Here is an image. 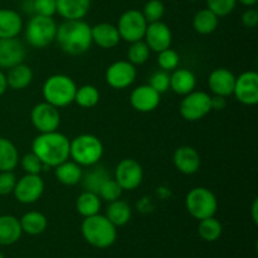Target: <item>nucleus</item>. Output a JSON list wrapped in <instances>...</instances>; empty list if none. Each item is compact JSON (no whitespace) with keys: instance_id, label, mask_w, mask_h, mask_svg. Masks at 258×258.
<instances>
[{"instance_id":"nucleus-1","label":"nucleus","mask_w":258,"mask_h":258,"mask_svg":"<svg viewBox=\"0 0 258 258\" xmlns=\"http://www.w3.org/2000/svg\"><path fill=\"white\" fill-rule=\"evenodd\" d=\"M70 143L67 136L58 131L39 134L33 140L32 151L45 168H55L70 159Z\"/></svg>"},{"instance_id":"nucleus-2","label":"nucleus","mask_w":258,"mask_h":258,"mask_svg":"<svg viewBox=\"0 0 258 258\" xmlns=\"http://www.w3.org/2000/svg\"><path fill=\"white\" fill-rule=\"evenodd\" d=\"M55 42L67 54H83L92 45L91 27L82 19L66 20L57 28Z\"/></svg>"},{"instance_id":"nucleus-3","label":"nucleus","mask_w":258,"mask_h":258,"mask_svg":"<svg viewBox=\"0 0 258 258\" xmlns=\"http://www.w3.org/2000/svg\"><path fill=\"white\" fill-rule=\"evenodd\" d=\"M81 232L88 244L95 248L105 249L112 246L117 238V229L102 214L87 217L83 219Z\"/></svg>"},{"instance_id":"nucleus-4","label":"nucleus","mask_w":258,"mask_h":258,"mask_svg":"<svg viewBox=\"0 0 258 258\" xmlns=\"http://www.w3.org/2000/svg\"><path fill=\"white\" fill-rule=\"evenodd\" d=\"M77 91L75 81L67 75H53L45 80L42 93L45 102L54 107H66L75 102V95Z\"/></svg>"},{"instance_id":"nucleus-5","label":"nucleus","mask_w":258,"mask_h":258,"mask_svg":"<svg viewBox=\"0 0 258 258\" xmlns=\"http://www.w3.org/2000/svg\"><path fill=\"white\" fill-rule=\"evenodd\" d=\"M103 156V144L92 134H82L70 143V158L81 166H93Z\"/></svg>"},{"instance_id":"nucleus-6","label":"nucleus","mask_w":258,"mask_h":258,"mask_svg":"<svg viewBox=\"0 0 258 258\" xmlns=\"http://www.w3.org/2000/svg\"><path fill=\"white\" fill-rule=\"evenodd\" d=\"M57 23L53 17L34 15L25 28V38L30 47L43 49L52 44L57 35Z\"/></svg>"},{"instance_id":"nucleus-7","label":"nucleus","mask_w":258,"mask_h":258,"mask_svg":"<svg viewBox=\"0 0 258 258\" xmlns=\"http://www.w3.org/2000/svg\"><path fill=\"white\" fill-rule=\"evenodd\" d=\"M185 207L188 213L193 218L201 221V219L214 217L218 209V199L211 189L197 186L190 189L186 194Z\"/></svg>"},{"instance_id":"nucleus-8","label":"nucleus","mask_w":258,"mask_h":258,"mask_svg":"<svg viewBox=\"0 0 258 258\" xmlns=\"http://www.w3.org/2000/svg\"><path fill=\"white\" fill-rule=\"evenodd\" d=\"M116 27H117L121 39L128 43H134L144 39L146 28H148V22L140 10L128 9L121 14Z\"/></svg>"},{"instance_id":"nucleus-9","label":"nucleus","mask_w":258,"mask_h":258,"mask_svg":"<svg viewBox=\"0 0 258 258\" xmlns=\"http://www.w3.org/2000/svg\"><path fill=\"white\" fill-rule=\"evenodd\" d=\"M212 111L211 96L204 91H196L184 96L179 106V112L189 122L199 121Z\"/></svg>"},{"instance_id":"nucleus-10","label":"nucleus","mask_w":258,"mask_h":258,"mask_svg":"<svg viewBox=\"0 0 258 258\" xmlns=\"http://www.w3.org/2000/svg\"><path fill=\"white\" fill-rule=\"evenodd\" d=\"M44 186V180L40 174H25L17 180L13 194L19 203L33 204L43 196Z\"/></svg>"},{"instance_id":"nucleus-11","label":"nucleus","mask_w":258,"mask_h":258,"mask_svg":"<svg viewBox=\"0 0 258 258\" xmlns=\"http://www.w3.org/2000/svg\"><path fill=\"white\" fill-rule=\"evenodd\" d=\"M144 179V170L140 163L135 159H122L115 169V180L122 190L133 191L141 185Z\"/></svg>"},{"instance_id":"nucleus-12","label":"nucleus","mask_w":258,"mask_h":258,"mask_svg":"<svg viewBox=\"0 0 258 258\" xmlns=\"http://www.w3.org/2000/svg\"><path fill=\"white\" fill-rule=\"evenodd\" d=\"M30 120L40 134L57 131L60 125V113L57 107L48 102H40L32 108Z\"/></svg>"},{"instance_id":"nucleus-13","label":"nucleus","mask_w":258,"mask_h":258,"mask_svg":"<svg viewBox=\"0 0 258 258\" xmlns=\"http://www.w3.org/2000/svg\"><path fill=\"white\" fill-rule=\"evenodd\" d=\"M138 71L128 60H116L106 71V82L115 90H125L136 80Z\"/></svg>"},{"instance_id":"nucleus-14","label":"nucleus","mask_w":258,"mask_h":258,"mask_svg":"<svg viewBox=\"0 0 258 258\" xmlns=\"http://www.w3.org/2000/svg\"><path fill=\"white\" fill-rule=\"evenodd\" d=\"M233 95L243 105H256L258 102V73L247 71L236 77Z\"/></svg>"},{"instance_id":"nucleus-15","label":"nucleus","mask_w":258,"mask_h":258,"mask_svg":"<svg viewBox=\"0 0 258 258\" xmlns=\"http://www.w3.org/2000/svg\"><path fill=\"white\" fill-rule=\"evenodd\" d=\"M144 39H145L144 42L148 44L151 52L159 53L161 50L170 48L171 42H173V33H171L170 28L161 20L160 22L149 23Z\"/></svg>"},{"instance_id":"nucleus-16","label":"nucleus","mask_w":258,"mask_h":258,"mask_svg":"<svg viewBox=\"0 0 258 258\" xmlns=\"http://www.w3.org/2000/svg\"><path fill=\"white\" fill-rule=\"evenodd\" d=\"M27 55L24 44L17 38L0 39V68H12L20 64Z\"/></svg>"},{"instance_id":"nucleus-17","label":"nucleus","mask_w":258,"mask_h":258,"mask_svg":"<svg viewBox=\"0 0 258 258\" xmlns=\"http://www.w3.org/2000/svg\"><path fill=\"white\" fill-rule=\"evenodd\" d=\"M130 103L139 112H153L160 103V93L156 92L151 86H138L130 95Z\"/></svg>"},{"instance_id":"nucleus-18","label":"nucleus","mask_w":258,"mask_h":258,"mask_svg":"<svg viewBox=\"0 0 258 258\" xmlns=\"http://www.w3.org/2000/svg\"><path fill=\"white\" fill-rule=\"evenodd\" d=\"M236 76L227 68H216L208 77V87L216 96L228 97L233 95Z\"/></svg>"},{"instance_id":"nucleus-19","label":"nucleus","mask_w":258,"mask_h":258,"mask_svg":"<svg viewBox=\"0 0 258 258\" xmlns=\"http://www.w3.org/2000/svg\"><path fill=\"white\" fill-rule=\"evenodd\" d=\"M173 163L178 171L185 175H191L201 168V155L194 148L184 145L174 151Z\"/></svg>"},{"instance_id":"nucleus-20","label":"nucleus","mask_w":258,"mask_h":258,"mask_svg":"<svg viewBox=\"0 0 258 258\" xmlns=\"http://www.w3.org/2000/svg\"><path fill=\"white\" fill-rule=\"evenodd\" d=\"M92 43L97 44L102 49H112L120 43L121 38L117 27L111 23H98L91 27Z\"/></svg>"},{"instance_id":"nucleus-21","label":"nucleus","mask_w":258,"mask_h":258,"mask_svg":"<svg viewBox=\"0 0 258 258\" xmlns=\"http://www.w3.org/2000/svg\"><path fill=\"white\" fill-rule=\"evenodd\" d=\"M57 13L66 20L83 19L91 8V0H54Z\"/></svg>"},{"instance_id":"nucleus-22","label":"nucleus","mask_w":258,"mask_h":258,"mask_svg":"<svg viewBox=\"0 0 258 258\" xmlns=\"http://www.w3.org/2000/svg\"><path fill=\"white\" fill-rule=\"evenodd\" d=\"M23 29V19L18 12L8 8L0 9V39L17 38Z\"/></svg>"},{"instance_id":"nucleus-23","label":"nucleus","mask_w":258,"mask_h":258,"mask_svg":"<svg viewBox=\"0 0 258 258\" xmlns=\"http://www.w3.org/2000/svg\"><path fill=\"white\" fill-rule=\"evenodd\" d=\"M197 78L190 70L176 68L170 75V90L176 95L185 96L196 90Z\"/></svg>"},{"instance_id":"nucleus-24","label":"nucleus","mask_w":258,"mask_h":258,"mask_svg":"<svg viewBox=\"0 0 258 258\" xmlns=\"http://www.w3.org/2000/svg\"><path fill=\"white\" fill-rule=\"evenodd\" d=\"M22 227L17 217L4 214L0 216V246H12L22 237Z\"/></svg>"},{"instance_id":"nucleus-25","label":"nucleus","mask_w":258,"mask_h":258,"mask_svg":"<svg viewBox=\"0 0 258 258\" xmlns=\"http://www.w3.org/2000/svg\"><path fill=\"white\" fill-rule=\"evenodd\" d=\"M55 178L60 184L67 186H73L80 183L83 178V171L81 165L75 161L66 160L62 164L55 166Z\"/></svg>"},{"instance_id":"nucleus-26","label":"nucleus","mask_w":258,"mask_h":258,"mask_svg":"<svg viewBox=\"0 0 258 258\" xmlns=\"http://www.w3.org/2000/svg\"><path fill=\"white\" fill-rule=\"evenodd\" d=\"M5 76H7L8 87L15 91L24 90L33 81L32 68L24 63H20V64L9 68V72Z\"/></svg>"},{"instance_id":"nucleus-27","label":"nucleus","mask_w":258,"mask_h":258,"mask_svg":"<svg viewBox=\"0 0 258 258\" xmlns=\"http://www.w3.org/2000/svg\"><path fill=\"white\" fill-rule=\"evenodd\" d=\"M131 216H133V212H131L130 206L120 199L110 202L107 209H106V217L116 228L127 224L130 222Z\"/></svg>"},{"instance_id":"nucleus-28","label":"nucleus","mask_w":258,"mask_h":258,"mask_svg":"<svg viewBox=\"0 0 258 258\" xmlns=\"http://www.w3.org/2000/svg\"><path fill=\"white\" fill-rule=\"evenodd\" d=\"M19 164V153L13 141L0 138V171H14Z\"/></svg>"},{"instance_id":"nucleus-29","label":"nucleus","mask_w":258,"mask_h":258,"mask_svg":"<svg viewBox=\"0 0 258 258\" xmlns=\"http://www.w3.org/2000/svg\"><path fill=\"white\" fill-rule=\"evenodd\" d=\"M101 201L102 199L98 197L97 193L91 190H85L78 196L77 201H76V209H77V212L83 218L95 216V214L100 213Z\"/></svg>"},{"instance_id":"nucleus-30","label":"nucleus","mask_w":258,"mask_h":258,"mask_svg":"<svg viewBox=\"0 0 258 258\" xmlns=\"http://www.w3.org/2000/svg\"><path fill=\"white\" fill-rule=\"evenodd\" d=\"M22 231L25 232L30 236H38L42 234L47 229L48 221L47 217L43 213L37 211H32L25 213L22 218L19 219Z\"/></svg>"},{"instance_id":"nucleus-31","label":"nucleus","mask_w":258,"mask_h":258,"mask_svg":"<svg viewBox=\"0 0 258 258\" xmlns=\"http://www.w3.org/2000/svg\"><path fill=\"white\" fill-rule=\"evenodd\" d=\"M219 24V18L208 8L201 9L196 13L193 18V28L197 33L203 35L212 34L216 32Z\"/></svg>"},{"instance_id":"nucleus-32","label":"nucleus","mask_w":258,"mask_h":258,"mask_svg":"<svg viewBox=\"0 0 258 258\" xmlns=\"http://www.w3.org/2000/svg\"><path fill=\"white\" fill-rule=\"evenodd\" d=\"M222 232H223V227H222L221 222L214 217H209V218L199 221L198 234L206 242H214L219 239V237L222 236Z\"/></svg>"},{"instance_id":"nucleus-33","label":"nucleus","mask_w":258,"mask_h":258,"mask_svg":"<svg viewBox=\"0 0 258 258\" xmlns=\"http://www.w3.org/2000/svg\"><path fill=\"white\" fill-rule=\"evenodd\" d=\"M100 101V92L92 85H83L77 88L75 95V102L80 107L92 108Z\"/></svg>"},{"instance_id":"nucleus-34","label":"nucleus","mask_w":258,"mask_h":258,"mask_svg":"<svg viewBox=\"0 0 258 258\" xmlns=\"http://www.w3.org/2000/svg\"><path fill=\"white\" fill-rule=\"evenodd\" d=\"M150 52L151 50L149 49L148 44L144 42V39L130 43L127 50V60L134 66L144 64L150 57Z\"/></svg>"},{"instance_id":"nucleus-35","label":"nucleus","mask_w":258,"mask_h":258,"mask_svg":"<svg viewBox=\"0 0 258 258\" xmlns=\"http://www.w3.org/2000/svg\"><path fill=\"white\" fill-rule=\"evenodd\" d=\"M97 194L101 199L110 203V202L116 201V199H120L121 194H122V189H121V186L118 185L115 179L108 176L98 186Z\"/></svg>"},{"instance_id":"nucleus-36","label":"nucleus","mask_w":258,"mask_h":258,"mask_svg":"<svg viewBox=\"0 0 258 258\" xmlns=\"http://www.w3.org/2000/svg\"><path fill=\"white\" fill-rule=\"evenodd\" d=\"M141 13H143L148 24L149 23L160 22L165 14V7H164L161 0H148Z\"/></svg>"},{"instance_id":"nucleus-37","label":"nucleus","mask_w":258,"mask_h":258,"mask_svg":"<svg viewBox=\"0 0 258 258\" xmlns=\"http://www.w3.org/2000/svg\"><path fill=\"white\" fill-rule=\"evenodd\" d=\"M179 62H180V57H179L178 52H175L171 48H168V49H164L161 52H159L158 64L163 71L173 72L174 70H176Z\"/></svg>"},{"instance_id":"nucleus-38","label":"nucleus","mask_w":258,"mask_h":258,"mask_svg":"<svg viewBox=\"0 0 258 258\" xmlns=\"http://www.w3.org/2000/svg\"><path fill=\"white\" fill-rule=\"evenodd\" d=\"M237 5V0H207V8L218 18L231 14Z\"/></svg>"},{"instance_id":"nucleus-39","label":"nucleus","mask_w":258,"mask_h":258,"mask_svg":"<svg viewBox=\"0 0 258 258\" xmlns=\"http://www.w3.org/2000/svg\"><path fill=\"white\" fill-rule=\"evenodd\" d=\"M149 86L154 88L156 92L161 93L166 92L170 88V75L166 71H156L150 76L149 80Z\"/></svg>"},{"instance_id":"nucleus-40","label":"nucleus","mask_w":258,"mask_h":258,"mask_svg":"<svg viewBox=\"0 0 258 258\" xmlns=\"http://www.w3.org/2000/svg\"><path fill=\"white\" fill-rule=\"evenodd\" d=\"M20 165H22V169L25 171V174H40L43 169L45 168L42 160L33 151L29 154H25L20 159Z\"/></svg>"},{"instance_id":"nucleus-41","label":"nucleus","mask_w":258,"mask_h":258,"mask_svg":"<svg viewBox=\"0 0 258 258\" xmlns=\"http://www.w3.org/2000/svg\"><path fill=\"white\" fill-rule=\"evenodd\" d=\"M33 10H34L35 15L53 17L57 13V7H55L54 0H34Z\"/></svg>"},{"instance_id":"nucleus-42","label":"nucleus","mask_w":258,"mask_h":258,"mask_svg":"<svg viewBox=\"0 0 258 258\" xmlns=\"http://www.w3.org/2000/svg\"><path fill=\"white\" fill-rule=\"evenodd\" d=\"M17 184V176L13 171H0V196H9Z\"/></svg>"},{"instance_id":"nucleus-43","label":"nucleus","mask_w":258,"mask_h":258,"mask_svg":"<svg viewBox=\"0 0 258 258\" xmlns=\"http://www.w3.org/2000/svg\"><path fill=\"white\" fill-rule=\"evenodd\" d=\"M106 178H108V174H106L105 171H102V170L91 171V173L86 176L85 185L87 186V189H86V190H91V191H95V193H97L98 186L101 185V183H102Z\"/></svg>"},{"instance_id":"nucleus-44","label":"nucleus","mask_w":258,"mask_h":258,"mask_svg":"<svg viewBox=\"0 0 258 258\" xmlns=\"http://www.w3.org/2000/svg\"><path fill=\"white\" fill-rule=\"evenodd\" d=\"M242 24L246 28H256L258 24V12L256 9H247L242 14Z\"/></svg>"},{"instance_id":"nucleus-45","label":"nucleus","mask_w":258,"mask_h":258,"mask_svg":"<svg viewBox=\"0 0 258 258\" xmlns=\"http://www.w3.org/2000/svg\"><path fill=\"white\" fill-rule=\"evenodd\" d=\"M211 106H212V110L222 111L223 108H226V106H227L226 97L214 95V97H211Z\"/></svg>"},{"instance_id":"nucleus-46","label":"nucleus","mask_w":258,"mask_h":258,"mask_svg":"<svg viewBox=\"0 0 258 258\" xmlns=\"http://www.w3.org/2000/svg\"><path fill=\"white\" fill-rule=\"evenodd\" d=\"M8 88V83H7V76L0 71V97L5 93Z\"/></svg>"},{"instance_id":"nucleus-47","label":"nucleus","mask_w":258,"mask_h":258,"mask_svg":"<svg viewBox=\"0 0 258 258\" xmlns=\"http://www.w3.org/2000/svg\"><path fill=\"white\" fill-rule=\"evenodd\" d=\"M252 219H253V223H258V201L254 199L253 204H252Z\"/></svg>"},{"instance_id":"nucleus-48","label":"nucleus","mask_w":258,"mask_h":258,"mask_svg":"<svg viewBox=\"0 0 258 258\" xmlns=\"http://www.w3.org/2000/svg\"><path fill=\"white\" fill-rule=\"evenodd\" d=\"M238 3H241L244 7H254L257 4L258 0H237Z\"/></svg>"},{"instance_id":"nucleus-49","label":"nucleus","mask_w":258,"mask_h":258,"mask_svg":"<svg viewBox=\"0 0 258 258\" xmlns=\"http://www.w3.org/2000/svg\"><path fill=\"white\" fill-rule=\"evenodd\" d=\"M0 258H4V256H3V253H2V252H0Z\"/></svg>"},{"instance_id":"nucleus-50","label":"nucleus","mask_w":258,"mask_h":258,"mask_svg":"<svg viewBox=\"0 0 258 258\" xmlns=\"http://www.w3.org/2000/svg\"><path fill=\"white\" fill-rule=\"evenodd\" d=\"M189 2H198V0H189Z\"/></svg>"}]
</instances>
